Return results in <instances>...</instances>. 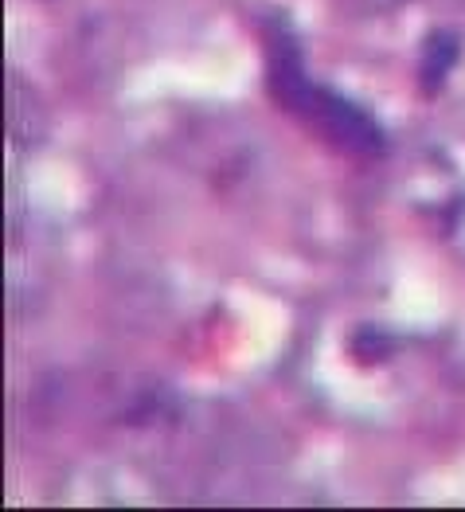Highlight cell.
I'll return each mask as SVG.
<instances>
[{"instance_id":"7a4b0ae2","label":"cell","mask_w":465,"mask_h":512,"mask_svg":"<svg viewBox=\"0 0 465 512\" xmlns=\"http://www.w3.org/2000/svg\"><path fill=\"white\" fill-rule=\"evenodd\" d=\"M458 63V40L450 32H434L426 40V59H423V86L426 90H438L442 79L450 75V67Z\"/></svg>"},{"instance_id":"6da1fadb","label":"cell","mask_w":465,"mask_h":512,"mask_svg":"<svg viewBox=\"0 0 465 512\" xmlns=\"http://www.w3.org/2000/svg\"><path fill=\"white\" fill-rule=\"evenodd\" d=\"M266 86L278 98V106H286L290 114L305 118L325 141H333L337 149L348 153H380L383 133L368 118V110L352 106L348 98H340L333 90H321L309 83L301 59H297L294 36H278L270 40V67H266Z\"/></svg>"}]
</instances>
